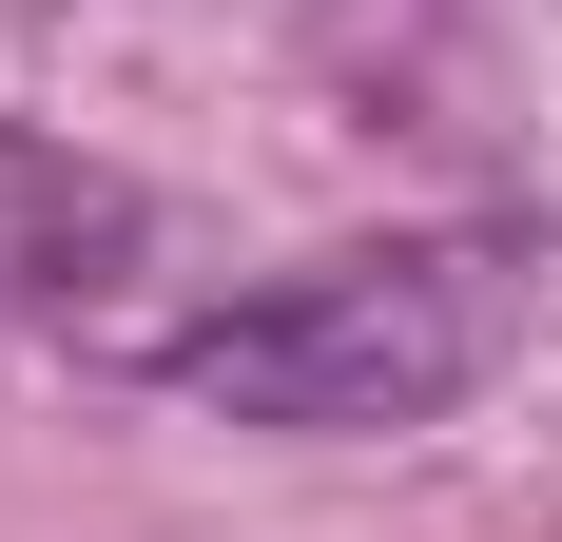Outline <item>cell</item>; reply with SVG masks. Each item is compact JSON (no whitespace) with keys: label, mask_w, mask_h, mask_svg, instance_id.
<instances>
[{"label":"cell","mask_w":562,"mask_h":542,"mask_svg":"<svg viewBox=\"0 0 562 542\" xmlns=\"http://www.w3.org/2000/svg\"><path fill=\"white\" fill-rule=\"evenodd\" d=\"M524 310H543L524 233H389V252H330L252 310L175 329V387L233 427H291V445H389V427H447L524 349Z\"/></svg>","instance_id":"1"}]
</instances>
